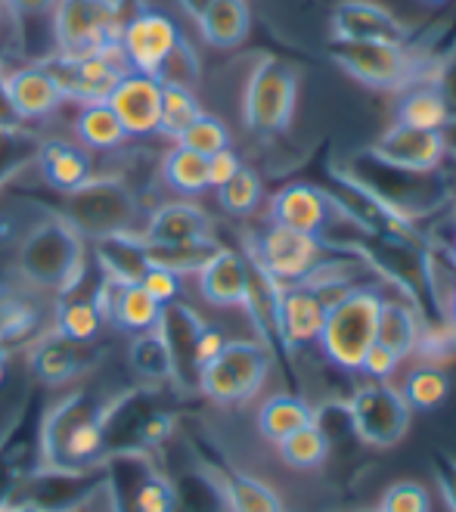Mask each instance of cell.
Instances as JSON below:
<instances>
[{
    "label": "cell",
    "mask_w": 456,
    "mask_h": 512,
    "mask_svg": "<svg viewBox=\"0 0 456 512\" xmlns=\"http://www.w3.org/2000/svg\"><path fill=\"white\" fill-rule=\"evenodd\" d=\"M339 177L357 193H363L370 202H376L385 215L401 221L404 227H413L416 221H425L456 199L453 180L438 168V171H413L391 165L379 159L373 149L351 156Z\"/></svg>",
    "instance_id": "1"
},
{
    "label": "cell",
    "mask_w": 456,
    "mask_h": 512,
    "mask_svg": "<svg viewBox=\"0 0 456 512\" xmlns=\"http://www.w3.org/2000/svg\"><path fill=\"white\" fill-rule=\"evenodd\" d=\"M103 407L87 395H69L59 401L41 432L44 469L81 472L94 469L106 457V435L100 423Z\"/></svg>",
    "instance_id": "2"
},
{
    "label": "cell",
    "mask_w": 456,
    "mask_h": 512,
    "mask_svg": "<svg viewBox=\"0 0 456 512\" xmlns=\"http://www.w3.org/2000/svg\"><path fill=\"white\" fill-rule=\"evenodd\" d=\"M19 270L28 283L69 295L84 277V236L63 215L41 218L19 243Z\"/></svg>",
    "instance_id": "3"
},
{
    "label": "cell",
    "mask_w": 456,
    "mask_h": 512,
    "mask_svg": "<svg viewBox=\"0 0 456 512\" xmlns=\"http://www.w3.org/2000/svg\"><path fill=\"white\" fill-rule=\"evenodd\" d=\"M382 295L367 286H354L326 301V320L320 333V348L336 367L360 373L363 354L376 342Z\"/></svg>",
    "instance_id": "4"
},
{
    "label": "cell",
    "mask_w": 456,
    "mask_h": 512,
    "mask_svg": "<svg viewBox=\"0 0 456 512\" xmlns=\"http://www.w3.org/2000/svg\"><path fill=\"white\" fill-rule=\"evenodd\" d=\"M66 221L90 239L112 233H134L137 224V196L121 177H90L78 190L66 193Z\"/></svg>",
    "instance_id": "5"
},
{
    "label": "cell",
    "mask_w": 456,
    "mask_h": 512,
    "mask_svg": "<svg viewBox=\"0 0 456 512\" xmlns=\"http://www.w3.org/2000/svg\"><path fill=\"white\" fill-rule=\"evenodd\" d=\"M270 373V348L261 342L236 339L199 370L196 388L215 404H246L252 401Z\"/></svg>",
    "instance_id": "6"
},
{
    "label": "cell",
    "mask_w": 456,
    "mask_h": 512,
    "mask_svg": "<svg viewBox=\"0 0 456 512\" xmlns=\"http://www.w3.org/2000/svg\"><path fill=\"white\" fill-rule=\"evenodd\" d=\"M298 97V78L283 59H258L249 75L246 97H242V118L246 128L258 137H273L289 128Z\"/></svg>",
    "instance_id": "7"
},
{
    "label": "cell",
    "mask_w": 456,
    "mask_h": 512,
    "mask_svg": "<svg viewBox=\"0 0 456 512\" xmlns=\"http://www.w3.org/2000/svg\"><path fill=\"white\" fill-rule=\"evenodd\" d=\"M121 22L115 0H56L53 44L63 56H87L118 47Z\"/></svg>",
    "instance_id": "8"
},
{
    "label": "cell",
    "mask_w": 456,
    "mask_h": 512,
    "mask_svg": "<svg viewBox=\"0 0 456 512\" xmlns=\"http://www.w3.org/2000/svg\"><path fill=\"white\" fill-rule=\"evenodd\" d=\"M354 438L367 447H394L410 429V404L391 382H370L348 401Z\"/></svg>",
    "instance_id": "9"
},
{
    "label": "cell",
    "mask_w": 456,
    "mask_h": 512,
    "mask_svg": "<svg viewBox=\"0 0 456 512\" xmlns=\"http://www.w3.org/2000/svg\"><path fill=\"white\" fill-rule=\"evenodd\" d=\"M323 252H326V243L320 236L270 224L258 236L252 264L258 270H264L273 283L298 286V283H304L314 274V267L323 261Z\"/></svg>",
    "instance_id": "10"
},
{
    "label": "cell",
    "mask_w": 456,
    "mask_h": 512,
    "mask_svg": "<svg viewBox=\"0 0 456 512\" xmlns=\"http://www.w3.org/2000/svg\"><path fill=\"white\" fill-rule=\"evenodd\" d=\"M329 56L336 59V66L345 69L354 81L394 90L404 87L413 78V56L404 44L388 41H336L332 38Z\"/></svg>",
    "instance_id": "11"
},
{
    "label": "cell",
    "mask_w": 456,
    "mask_h": 512,
    "mask_svg": "<svg viewBox=\"0 0 456 512\" xmlns=\"http://www.w3.org/2000/svg\"><path fill=\"white\" fill-rule=\"evenodd\" d=\"M44 69L53 75V81L63 90V97L84 103H100L109 97V90L118 84V78L128 69L121 66V50H100V53H87V56H63L56 53L47 59Z\"/></svg>",
    "instance_id": "12"
},
{
    "label": "cell",
    "mask_w": 456,
    "mask_h": 512,
    "mask_svg": "<svg viewBox=\"0 0 456 512\" xmlns=\"http://www.w3.org/2000/svg\"><path fill=\"white\" fill-rule=\"evenodd\" d=\"M184 38L177 32V25L156 10H143L137 13L118 35V50L121 59L140 75H152L156 78L162 63L168 59V53L177 47V41Z\"/></svg>",
    "instance_id": "13"
},
{
    "label": "cell",
    "mask_w": 456,
    "mask_h": 512,
    "mask_svg": "<svg viewBox=\"0 0 456 512\" xmlns=\"http://www.w3.org/2000/svg\"><path fill=\"white\" fill-rule=\"evenodd\" d=\"M106 103L118 115L128 137H146L159 131V106H162V81L140 72H125L109 90Z\"/></svg>",
    "instance_id": "14"
},
{
    "label": "cell",
    "mask_w": 456,
    "mask_h": 512,
    "mask_svg": "<svg viewBox=\"0 0 456 512\" xmlns=\"http://www.w3.org/2000/svg\"><path fill=\"white\" fill-rule=\"evenodd\" d=\"M370 149L379 159L401 165V168H413V171H438L450 159L444 131H422V128H407L398 122H394Z\"/></svg>",
    "instance_id": "15"
},
{
    "label": "cell",
    "mask_w": 456,
    "mask_h": 512,
    "mask_svg": "<svg viewBox=\"0 0 456 512\" xmlns=\"http://www.w3.org/2000/svg\"><path fill=\"white\" fill-rule=\"evenodd\" d=\"M336 215L339 202L311 184H289L270 199V221L298 233L320 236Z\"/></svg>",
    "instance_id": "16"
},
{
    "label": "cell",
    "mask_w": 456,
    "mask_h": 512,
    "mask_svg": "<svg viewBox=\"0 0 456 512\" xmlns=\"http://www.w3.org/2000/svg\"><path fill=\"white\" fill-rule=\"evenodd\" d=\"M202 320L193 308L180 305V301H171V305L162 308L159 317V336L168 345L171 354V379L184 388H193L199 382V367H196V339L202 333Z\"/></svg>",
    "instance_id": "17"
},
{
    "label": "cell",
    "mask_w": 456,
    "mask_h": 512,
    "mask_svg": "<svg viewBox=\"0 0 456 512\" xmlns=\"http://www.w3.org/2000/svg\"><path fill=\"white\" fill-rule=\"evenodd\" d=\"M326 320V301L323 292L311 286H283L280 289V305H277V329H280V345L298 348L311 345L323 333Z\"/></svg>",
    "instance_id": "18"
},
{
    "label": "cell",
    "mask_w": 456,
    "mask_h": 512,
    "mask_svg": "<svg viewBox=\"0 0 456 512\" xmlns=\"http://www.w3.org/2000/svg\"><path fill=\"white\" fill-rule=\"evenodd\" d=\"M196 277H199V292H202V298L208 301V305L239 308V305H246V295H249L252 264L239 252L218 249L199 267Z\"/></svg>",
    "instance_id": "19"
},
{
    "label": "cell",
    "mask_w": 456,
    "mask_h": 512,
    "mask_svg": "<svg viewBox=\"0 0 456 512\" xmlns=\"http://www.w3.org/2000/svg\"><path fill=\"white\" fill-rule=\"evenodd\" d=\"M332 38L336 41H388L404 44L407 32L388 10L370 0H345L332 13Z\"/></svg>",
    "instance_id": "20"
},
{
    "label": "cell",
    "mask_w": 456,
    "mask_h": 512,
    "mask_svg": "<svg viewBox=\"0 0 456 512\" xmlns=\"http://www.w3.org/2000/svg\"><path fill=\"white\" fill-rule=\"evenodd\" d=\"M146 243L156 246H174V243H196V239H211V218L199 205L190 202H171L162 205L156 215L149 218Z\"/></svg>",
    "instance_id": "21"
},
{
    "label": "cell",
    "mask_w": 456,
    "mask_h": 512,
    "mask_svg": "<svg viewBox=\"0 0 456 512\" xmlns=\"http://www.w3.org/2000/svg\"><path fill=\"white\" fill-rule=\"evenodd\" d=\"M7 78V90L10 97L19 109V115L25 118H44L50 115L59 103H63V90L53 81V75L44 69V66H25V69H16Z\"/></svg>",
    "instance_id": "22"
},
{
    "label": "cell",
    "mask_w": 456,
    "mask_h": 512,
    "mask_svg": "<svg viewBox=\"0 0 456 512\" xmlns=\"http://www.w3.org/2000/svg\"><path fill=\"white\" fill-rule=\"evenodd\" d=\"M94 255L97 264L106 277L121 280V283H140L149 258H146V239L137 233H112V236H100L94 239Z\"/></svg>",
    "instance_id": "23"
},
{
    "label": "cell",
    "mask_w": 456,
    "mask_h": 512,
    "mask_svg": "<svg viewBox=\"0 0 456 512\" xmlns=\"http://www.w3.org/2000/svg\"><path fill=\"white\" fill-rule=\"evenodd\" d=\"M38 165H41V174L47 177V184L63 193L78 190L81 184H87V180L94 177L90 156L69 140H44L38 149Z\"/></svg>",
    "instance_id": "24"
},
{
    "label": "cell",
    "mask_w": 456,
    "mask_h": 512,
    "mask_svg": "<svg viewBox=\"0 0 456 512\" xmlns=\"http://www.w3.org/2000/svg\"><path fill=\"white\" fill-rule=\"evenodd\" d=\"M422 336V314L404 298H382L379 323H376V342L394 351L401 360L416 354Z\"/></svg>",
    "instance_id": "25"
},
{
    "label": "cell",
    "mask_w": 456,
    "mask_h": 512,
    "mask_svg": "<svg viewBox=\"0 0 456 512\" xmlns=\"http://www.w3.org/2000/svg\"><path fill=\"white\" fill-rule=\"evenodd\" d=\"M249 22H252V16H249L246 0H211L205 16L199 19V28H202V38L211 47L230 50L246 41Z\"/></svg>",
    "instance_id": "26"
},
{
    "label": "cell",
    "mask_w": 456,
    "mask_h": 512,
    "mask_svg": "<svg viewBox=\"0 0 456 512\" xmlns=\"http://www.w3.org/2000/svg\"><path fill=\"white\" fill-rule=\"evenodd\" d=\"M218 488H221L224 506L230 512H286L277 491H273L270 485H264V481L246 475V472L221 469Z\"/></svg>",
    "instance_id": "27"
},
{
    "label": "cell",
    "mask_w": 456,
    "mask_h": 512,
    "mask_svg": "<svg viewBox=\"0 0 456 512\" xmlns=\"http://www.w3.org/2000/svg\"><path fill=\"white\" fill-rule=\"evenodd\" d=\"M28 364H32V370H35V376L41 382L63 385V382H69L78 373L81 357H78L75 342H69V339H63V336L56 333V336L41 339L32 348V354H28Z\"/></svg>",
    "instance_id": "28"
},
{
    "label": "cell",
    "mask_w": 456,
    "mask_h": 512,
    "mask_svg": "<svg viewBox=\"0 0 456 512\" xmlns=\"http://www.w3.org/2000/svg\"><path fill=\"white\" fill-rule=\"evenodd\" d=\"M311 423H314V410L295 395H277L264 401V407L258 410V432L273 444H280L283 438Z\"/></svg>",
    "instance_id": "29"
},
{
    "label": "cell",
    "mask_w": 456,
    "mask_h": 512,
    "mask_svg": "<svg viewBox=\"0 0 456 512\" xmlns=\"http://www.w3.org/2000/svg\"><path fill=\"white\" fill-rule=\"evenodd\" d=\"M450 122L447 106L441 100V94L435 90V84H416L413 90H407V97L398 106V125L407 128H422V131H444Z\"/></svg>",
    "instance_id": "30"
},
{
    "label": "cell",
    "mask_w": 456,
    "mask_h": 512,
    "mask_svg": "<svg viewBox=\"0 0 456 512\" xmlns=\"http://www.w3.org/2000/svg\"><path fill=\"white\" fill-rule=\"evenodd\" d=\"M75 131H78L81 143L90 149H115L128 140L125 128H121V122H118V115L112 112V106L106 100L84 103L78 118H75Z\"/></svg>",
    "instance_id": "31"
},
{
    "label": "cell",
    "mask_w": 456,
    "mask_h": 512,
    "mask_svg": "<svg viewBox=\"0 0 456 512\" xmlns=\"http://www.w3.org/2000/svg\"><path fill=\"white\" fill-rule=\"evenodd\" d=\"M103 326V317L94 305V298H75V295H63L56 305V333L75 342V345H84L90 342Z\"/></svg>",
    "instance_id": "32"
},
{
    "label": "cell",
    "mask_w": 456,
    "mask_h": 512,
    "mask_svg": "<svg viewBox=\"0 0 456 512\" xmlns=\"http://www.w3.org/2000/svg\"><path fill=\"white\" fill-rule=\"evenodd\" d=\"M165 184L184 196H199L208 190V159L187 146H174L162 162Z\"/></svg>",
    "instance_id": "33"
},
{
    "label": "cell",
    "mask_w": 456,
    "mask_h": 512,
    "mask_svg": "<svg viewBox=\"0 0 456 512\" xmlns=\"http://www.w3.org/2000/svg\"><path fill=\"white\" fill-rule=\"evenodd\" d=\"M221 246L215 239H196V243H174V246H156L146 243V258L149 264L165 267L171 274L184 277V274H199V267L215 255Z\"/></svg>",
    "instance_id": "34"
},
{
    "label": "cell",
    "mask_w": 456,
    "mask_h": 512,
    "mask_svg": "<svg viewBox=\"0 0 456 512\" xmlns=\"http://www.w3.org/2000/svg\"><path fill=\"white\" fill-rule=\"evenodd\" d=\"M202 106L196 100V94L190 87L180 84H162V106H159V131L165 137H180L196 118H199Z\"/></svg>",
    "instance_id": "35"
},
{
    "label": "cell",
    "mask_w": 456,
    "mask_h": 512,
    "mask_svg": "<svg viewBox=\"0 0 456 512\" xmlns=\"http://www.w3.org/2000/svg\"><path fill=\"white\" fill-rule=\"evenodd\" d=\"M128 360H131L134 373H140L143 379H152V382L171 379V354H168L165 339L159 336V329H149V333H140V336L131 342Z\"/></svg>",
    "instance_id": "36"
},
{
    "label": "cell",
    "mask_w": 456,
    "mask_h": 512,
    "mask_svg": "<svg viewBox=\"0 0 456 512\" xmlns=\"http://www.w3.org/2000/svg\"><path fill=\"white\" fill-rule=\"evenodd\" d=\"M277 447H280L283 463H289L292 469H317L329 457V441L323 438V432L314 423L292 432Z\"/></svg>",
    "instance_id": "37"
},
{
    "label": "cell",
    "mask_w": 456,
    "mask_h": 512,
    "mask_svg": "<svg viewBox=\"0 0 456 512\" xmlns=\"http://www.w3.org/2000/svg\"><path fill=\"white\" fill-rule=\"evenodd\" d=\"M174 503V485L146 463L140 478L131 485V512H174Z\"/></svg>",
    "instance_id": "38"
},
{
    "label": "cell",
    "mask_w": 456,
    "mask_h": 512,
    "mask_svg": "<svg viewBox=\"0 0 456 512\" xmlns=\"http://www.w3.org/2000/svg\"><path fill=\"white\" fill-rule=\"evenodd\" d=\"M401 395L410 404V410H435L450 395V382L438 367H419L407 376Z\"/></svg>",
    "instance_id": "39"
},
{
    "label": "cell",
    "mask_w": 456,
    "mask_h": 512,
    "mask_svg": "<svg viewBox=\"0 0 456 512\" xmlns=\"http://www.w3.org/2000/svg\"><path fill=\"white\" fill-rule=\"evenodd\" d=\"M261 193H264L261 190V177L246 165H242L224 187H218V199L224 205V212H230L236 218L252 215L255 208L261 205Z\"/></svg>",
    "instance_id": "40"
},
{
    "label": "cell",
    "mask_w": 456,
    "mask_h": 512,
    "mask_svg": "<svg viewBox=\"0 0 456 512\" xmlns=\"http://www.w3.org/2000/svg\"><path fill=\"white\" fill-rule=\"evenodd\" d=\"M177 146H187V149H193V153L208 159V156L221 153V149H230V131L221 118L199 112L196 122L177 137Z\"/></svg>",
    "instance_id": "41"
},
{
    "label": "cell",
    "mask_w": 456,
    "mask_h": 512,
    "mask_svg": "<svg viewBox=\"0 0 456 512\" xmlns=\"http://www.w3.org/2000/svg\"><path fill=\"white\" fill-rule=\"evenodd\" d=\"M199 78V59H196V50L180 38L177 47L168 53V59L162 63L156 81L162 84H180V87H190L193 90V81Z\"/></svg>",
    "instance_id": "42"
},
{
    "label": "cell",
    "mask_w": 456,
    "mask_h": 512,
    "mask_svg": "<svg viewBox=\"0 0 456 512\" xmlns=\"http://www.w3.org/2000/svg\"><path fill=\"white\" fill-rule=\"evenodd\" d=\"M379 512H432V497L419 481H398L382 494Z\"/></svg>",
    "instance_id": "43"
},
{
    "label": "cell",
    "mask_w": 456,
    "mask_h": 512,
    "mask_svg": "<svg viewBox=\"0 0 456 512\" xmlns=\"http://www.w3.org/2000/svg\"><path fill=\"white\" fill-rule=\"evenodd\" d=\"M140 286L159 301V305H171V301H177V292H180V277L171 274V270L165 267H156V264H149L146 267V274L140 280Z\"/></svg>",
    "instance_id": "44"
},
{
    "label": "cell",
    "mask_w": 456,
    "mask_h": 512,
    "mask_svg": "<svg viewBox=\"0 0 456 512\" xmlns=\"http://www.w3.org/2000/svg\"><path fill=\"white\" fill-rule=\"evenodd\" d=\"M398 367H401V357L394 354V351H388L385 345L373 342V345H370V351L363 354L360 373H367L373 382H388L394 373H398Z\"/></svg>",
    "instance_id": "45"
},
{
    "label": "cell",
    "mask_w": 456,
    "mask_h": 512,
    "mask_svg": "<svg viewBox=\"0 0 456 512\" xmlns=\"http://www.w3.org/2000/svg\"><path fill=\"white\" fill-rule=\"evenodd\" d=\"M239 168H242V162L233 149H221V153L208 156V187H215V190L224 187Z\"/></svg>",
    "instance_id": "46"
},
{
    "label": "cell",
    "mask_w": 456,
    "mask_h": 512,
    "mask_svg": "<svg viewBox=\"0 0 456 512\" xmlns=\"http://www.w3.org/2000/svg\"><path fill=\"white\" fill-rule=\"evenodd\" d=\"M432 466H435V478H438V488L444 494V503L450 506V512H456V460L447 454H435Z\"/></svg>",
    "instance_id": "47"
},
{
    "label": "cell",
    "mask_w": 456,
    "mask_h": 512,
    "mask_svg": "<svg viewBox=\"0 0 456 512\" xmlns=\"http://www.w3.org/2000/svg\"><path fill=\"white\" fill-rule=\"evenodd\" d=\"M22 125H25V118L19 115L10 90H7V78H4V72H0V137L22 134Z\"/></svg>",
    "instance_id": "48"
},
{
    "label": "cell",
    "mask_w": 456,
    "mask_h": 512,
    "mask_svg": "<svg viewBox=\"0 0 456 512\" xmlns=\"http://www.w3.org/2000/svg\"><path fill=\"white\" fill-rule=\"evenodd\" d=\"M10 13L25 25V22H38V19H50L53 22V7L56 0H7Z\"/></svg>",
    "instance_id": "49"
},
{
    "label": "cell",
    "mask_w": 456,
    "mask_h": 512,
    "mask_svg": "<svg viewBox=\"0 0 456 512\" xmlns=\"http://www.w3.org/2000/svg\"><path fill=\"white\" fill-rule=\"evenodd\" d=\"M432 84H435V90H438L444 106H447V115L456 118V59H450L447 66L438 69V75H435Z\"/></svg>",
    "instance_id": "50"
},
{
    "label": "cell",
    "mask_w": 456,
    "mask_h": 512,
    "mask_svg": "<svg viewBox=\"0 0 456 512\" xmlns=\"http://www.w3.org/2000/svg\"><path fill=\"white\" fill-rule=\"evenodd\" d=\"M224 333L221 329H215V326H202V333H199V339H196V367L202 370L211 357H215L221 348H224Z\"/></svg>",
    "instance_id": "51"
},
{
    "label": "cell",
    "mask_w": 456,
    "mask_h": 512,
    "mask_svg": "<svg viewBox=\"0 0 456 512\" xmlns=\"http://www.w3.org/2000/svg\"><path fill=\"white\" fill-rule=\"evenodd\" d=\"M208 4H211V0H180V7H184L196 22L205 16V10H208Z\"/></svg>",
    "instance_id": "52"
},
{
    "label": "cell",
    "mask_w": 456,
    "mask_h": 512,
    "mask_svg": "<svg viewBox=\"0 0 456 512\" xmlns=\"http://www.w3.org/2000/svg\"><path fill=\"white\" fill-rule=\"evenodd\" d=\"M444 140H447V156L456 159V118H450L447 128H444Z\"/></svg>",
    "instance_id": "53"
},
{
    "label": "cell",
    "mask_w": 456,
    "mask_h": 512,
    "mask_svg": "<svg viewBox=\"0 0 456 512\" xmlns=\"http://www.w3.org/2000/svg\"><path fill=\"white\" fill-rule=\"evenodd\" d=\"M10 512H47V509H41V506H35V503H28V500H22V503H16Z\"/></svg>",
    "instance_id": "54"
},
{
    "label": "cell",
    "mask_w": 456,
    "mask_h": 512,
    "mask_svg": "<svg viewBox=\"0 0 456 512\" xmlns=\"http://www.w3.org/2000/svg\"><path fill=\"white\" fill-rule=\"evenodd\" d=\"M447 317H450V323L456 326V289H453V295L447 298Z\"/></svg>",
    "instance_id": "55"
},
{
    "label": "cell",
    "mask_w": 456,
    "mask_h": 512,
    "mask_svg": "<svg viewBox=\"0 0 456 512\" xmlns=\"http://www.w3.org/2000/svg\"><path fill=\"white\" fill-rule=\"evenodd\" d=\"M7 360H10V348H7L4 339H0V364H7Z\"/></svg>",
    "instance_id": "56"
},
{
    "label": "cell",
    "mask_w": 456,
    "mask_h": 512,
    "mask_svg": "<svg viewBox=\"0 0 456 512\" xmlns=\"http://www.w3.org/2000/svg\"><path fill=\"white\" fill-rule=\"evenodd\" d=\"M97 494H100V491H97ZM97 494H94V497H97ZM94 497H90V500H94ZM90 500H87V503H90ZM87 503H84V506H78V509H69V512H90V509H87Z\"/></svg>",
    "instance_id": "57"
},
{
    "label": "cell",
    "mask_w": 456,
    "mask_h": 512,
    "mask_svg": "<svg viewBox=\"0 0 456 512\" xmlns=\"http://www.w3.org/2000/svg\"><path fill=\"white\" fill-rule=\"evenodd\" d=\"M450 258H453V264H456V236H453V243H450Z\"/></svg>",
    "instance_id": "58"
},
{
    "label": "cell",
    "mask_w": 456,
    "mask_h": 512,
    "mask_svg": "<svg viewBox=\"0 0 456 512\" xmlns=\"http://www.w3.org/2000/svg\"><path fill=\"white\" fill-rule=\"evenodd\" d=\"M425 4H432V7H438V4H447V0H425Z\"/></svg>",
    "instance_id": "59"
},
{
    "label": "cell",
    "mask_w": 456,
    "mask_h": 512,
    "mask_svg": "<svg viewBox=\"0 0 456 512\" xmlns=\"http://www.w3.org/2000/svg\"><path fill=\"white\" fill-rule=\"evenodd\" d=\"M360 512H379V509H360Z\"/></svg>",
    "instance_id": "60"
},
{
    "label": "cell",
    "mask_w": 456,
    "mask_h": 512,
    "mask_svg": "<svg viewBox=\"0 0 456 512\" xmlns=\"http://www.w3.org/2000/svg\"><path fill=\"white\" fill-rule=\"evenodd\" d=\"M0 512H10V509H7V506H0Z\"/></svg>",
    "instance_id": "61"
}]
</instances>
